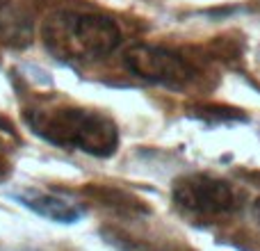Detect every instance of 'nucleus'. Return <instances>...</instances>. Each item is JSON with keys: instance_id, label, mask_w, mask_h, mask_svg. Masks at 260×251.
Wrapping results in <instances>:
<instances>
[{"instance_id": "39448f33", "label": "nucleus", "mask_w": 260, "mask_h": 251, "mask_svg": "<svg viewBox=\"0 0 260 251\" xmlns=\"http://www.w3.org/2000/svg\"><path fill=\"white\" fill-rule=\"evenodd\" d=\"M21 206L32 210L35 215L46 217L57 224H76L85 217V208L82 203L73 201V199L64 197L59 192H50V190H37V187H25L21 192L14 194Z\"/></svg>"}, {"instance_id": "7ed1b4c3", "label": "nucleus", "mask_w": 260, "mask_h": 251, "mask_svg": "<svg viewBox=\"0 0 260 251\" xmlns=\"http://www.w3.org/2000/svg\"><path fill=\"white\" fill-rule=\"evenodd\" d=\"M123 64L130 73L153 85L183 89L197 80V69L174 50L153 44H135L123 53Z\"/></svg>"}, {"instance_id": "423d86ee", "label": "nucleus", "mask_w": 260, "mask_h": 251, "mask_svg": "<svg viewBox=\"0 0 260 251\" xmlns=\"http://www.w3.org/2000/svg\"><path fill=\"white\" fill-rule=\"evenodd\" d=\"M253 212H256V217L260 219V197L256 199V203H253Z\"/></svg>"}, {"instance_id": "20e7f679", "label": "nucleus", "mask_w": 260, "mask_h": 251, "mask_svg": "<svg viewBox=\"0 0 260 251\" xmlns=\"http://www.w3.org/2000/svg\"><path fill=\"white\" fill-rule=\"evenodd\" d=\"M174 201L197 217H224L238 208V194L221 178L189 174L174 183Z\"/></svg>"}, {"instance_id": "f257e3e1", "label": "nucleus", "mask_w": 260, "mask_h": 251, "mask_svg": "<svg viewBox=\"0 0 260 251\" xmlns=\"http://www.w3.org/2000/svg\"><path fill=\"white\" fill-rule=\"evenodd\" d=\"M41 41L59 62L87 64L119 48L121 27L108 14L94 9L57 7L41 23Z\"/></svg>"}, {"instance_id": "f03ea898", "label": "nucleus", "mask_w": 260, "mask_h": 251, "mask_svg": "<svg viewBox=\"0 0 260 251\" xmlns=\"http://www.w3.org/2000/svg\"><path fill=\"white\" fill-rule=\"evenodd\" d=\"M32 133L64 151H80L94 158H110L119 148V128L101 110L80 105H37L25 110Z\"/></svg>"}]
</instances>
